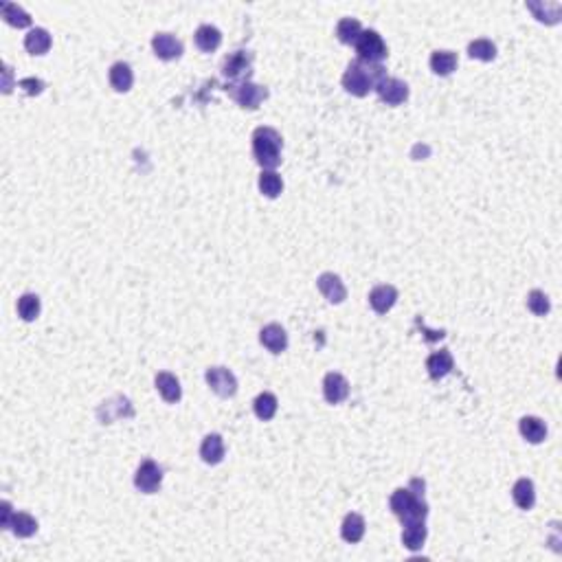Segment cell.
I'll list each match as a JSON object with an SVG mask.
<instances>
[{
  "label": "cell",
  "mask_w": 562,
  "mask_h": 562,
  "mask_svg": "<svg viewBox=\"0 0 562 562\" xmlns=\"http://www.w3.org/2000/svg\"><path fill=\"white\" fill-rule=\"evenodd\" d=\"M424 488H427V483L422 479H413L408 488H400L391 494V501H389L391 512L402 521V525L427 519L429 505H427V501H424Z\"/></svg>",
  "instance_id": "cell-1"
},
{
  "label": "cell",
  "mask_w": 562,
  "mask_h": 562,
  "mask_svg": "<svg viewBox=\"0 0 562 562\" xmlns=\"http://www.w3.org/2000/svg\"><path fill=\"white\" fill-rule=\"evenodd\" d=\"M360 34H362V27H360V22L356 18H343L337 24V38L343 44H354Z\"/></svg>",
  "instance_id": "cell-32"
},
{
  "label": "cell",
  "mask_w": 562,
  "mask_h": 562,
  "mask_svg": "<svg viewBox=\"0 0 562 562\" xmlns=\"http://www.w3.org/2000/svg\"><path fill=\"white\" fill-rule=\"evenodd\" d=\"M161 483H163V470L156 461H151V459H145L139 470H136V475H134V485H136V490H141L145 494H154L158 488H161Z\"/></svg>",
  "instance_id": "cell-5"
},
{
  "label": "cell",
  "mask_w": 562,
  "mask_h": 562,
  "mask_svg": "<svg viewBox=\"0 0 562 562\" xmlns=\"http://www.w3.org/2000/svg\"><path fill=\"white\" fill-rule=\"evenodd\" d=\"M427 369H429V376L433 378V380H442V378H446L454 369L452 354L448 352V349H439V352L431 354L427 358Z\"/></svg>",
  "instance_id": "cell-15"
},
{
  "label": "cell",
  "mask_w": 562,
  "mask_h": 562,
  "mask_svg": "<svg viewBox=\"0 0 562 562\" xmlns=\"http://www.w3.org/2000/svg\"><path fill=\"white\" fill-rule=\"evenodd\" d=\"M385 80V68L380 64H367V62H352L347 66L343 75V88L354 97H364L369 95L376 86Z\"/></svg>",
  "instance_id": "cell-2"
},
{
  "label": "cell",
  "mask_w": 562,
  "mask_h": 562,
  "mask_svg": "<svg viewBox=\"0 0 562 562\" xmlns=\"http://www.w3.org/2000/svg\"><path fill=\"white\" fill-rule=\"evenodd\" d=\"M260 191L266 195V198H277V195L283 191V180L279 174L264 170L260 176Z\"/></svg>",
  "instance_id": "cell-31"
},
{
  "label": "cell",
  "mask_w": 562,
  "mask_h": 562,
  "mask_svg": "<svg viewBox=\"0 0 562 562\" xmlns=\"http://www.w3.org/2000/svg\"><path fill=\"white\" fill-rule=\"evenodd\" d=\"M281 149H283V141L277 130L257 128L253 132V156L264 170L272 172L281 163Z\"/></svg>",
  "instance_id": "cell-3"
},
{
  "label": "cell",
  "mask_w": 562,
  "mask_h": 562,
  "mask_svg": "<svg viewBox=\"0 0 562 562\" xmlns=\"http://www.w3.org/2000/svg\"><path fill=\"white\" fill-rule=\"evenodd\" d=\"M200 457L209 466H218L224 459V439L218 433H211L200 444Z\"/></svg>",
  "instance_id": "cell-17"
},
{
  "label": "cell",
  "mask_w": 562,
  "mask_h": 562,
  "mask_svg": "<svg viewBox=\"0 0 562 562\" xmlns=\"http://www.w3.org/2000/svg\"><path fill=\"white\" fill-rule=\"evenodd\" d=\"M20 88H24L27 95H40L44 90V82L42 80H34V77H27V80H20Z\"/></svg>",
  "instance_id": "cell-36"
},
{
  "label": "cell",
  "mask_w": 562,
  "mask_h": 562,
  "mask_svg": "<svg viewBox=\"0 0 562 562\" xmlns=\"http://www.w3.org/2000/svg\"><path fill=\"white\" fill-rule=\"evenodd\" d=\"M97 415L103 424H112L117 417H132L134 411H132L128 398H114L110 402H103V406L97 411Z\"/></svg>",
  "instance_id": "cell-16"
},
{
  "label": "cell",
  "mask_w": 562,
  "mask_h": 562,
  "mask_svg": "<svg viewBox=\"0 0 562 562\" xmlns=\"http://www.w3.org/2000/svg\"><path fill=\"white\" fill-rule=\"evenodd\" d=\"M260 341L270 354H281V352H286V347H288V334H286V330L281 325L270 323L260 332Z\"/></svg>",
  "instance_id": "cell-14"
},
{
  "label": "cell",
  "mask_w": 562,
  "mask_h": 562,
  "mask_svg": "<svg viewBox=\"0 0 562 562\" xmlns=\"http://www.w3.org/2000/svg\"><path fill=\"white\" fill-rule=\"evenodd\" d=\"M251 62H253V55L246 53V51H235L231 53L229 57L224 59L222 64V75L226 80H242L244 75H249L251 71Z\"/></svg>",
  "instance_id": "cell-9"
},
{
  "label": "cell",
  "mask_w": 562,
  "mask_h": 562,
  "mask_svg": "<svg viewBox=\"0 0 562 562\" xmlns=\"http://www.w3.org/2000/svg\"><path fill=\"white\" fill-rule=\"evenodd\" d=\"M9 529H11L18 538H29V536H34L36 531H38V521L34 519L31 514L18 512V514H13L11 527H9Z\"/></svg>",
  "instance_id": "cell-28"
},
{
  "label": "cell",
  "mask_w": 562,
  "mask_h": 562,
  "mask_svg": "<svg viewBox=\"0 0 562 562\" xmlns=\"http://www.w3.org/2000/svg\"><path fill=\"white\" fill-rule=\"evenodd\" d=\"M253 408H255V415L257 417H260L262 422H268V420L275 417L277 408H279V402H277L275 396H272V393L266 391V393H260V396L255 398Z\"/></svg>",
  "instance_id": "cell-27"
},
{
  "label": "cell",
  "mask_w": 562,
  "mask_h": 562,
  "mask_svg": "<svg viewBox=\"0 0 562 562\" xmlns=\"http://www.w3.org/2000/svg\"><path fill=\"white\" fill-rule=\"evenodd\" d=\"M316 286L330 303H337L339 306V303H343L347 299V288L341 281V277L334 275V272H323V275L316 279Z\"/></svg>",
  "instance_id": "cell-10"
},
{
  "label": "cell",
  "mask_w": 562,
  "mask_h": 562,
  "mask_svg": "<svg viewBox=\"0 0 562 562\" xmlns=\"http://www.w3.org/2000/svg\"><path fill=\"white\" fill-rule=\"evenodd\" d=\"M0 508H3V510H0V512H3V516H0V525H3L5 529H9L11 527V519H13V512H11L9 501H5V503L0 505Z\"/></svg>",
  "instance_id": "cell-37"
},
{
  "label": "cell",
  "mask_w": 562,
  "mask_h": 562,
  "mask_svg": "<svg viewBox=\"0 0 562 562\" xmlns=\"http://www.w3.org/2000/svg\"><path fill=\"white\" fill-rule=\"evenodd\" d=\"M134 84V73L130 68V64L126 62H117L110 68V86L117 90V93H128Z\"/></svg>",
  "instance_id": "cell-23"
},
{
  "label": "cell",
  "mask_w": 562,
  "mask_h": 562,
  "mask_svg": "<svg viewBox=\"0 0 562 562\" xmlns=\"http://www.w3.org/2000/svg\"><path fill=\"white\" fill-rule=\"evenodd\" d=\"M18 314L24 318V321H36V318L40 316V297L38 295H31V293H27L18 299Z\"/></svg>",
  "instance_id": "cell-33"
},
{
  "label": "cell",
  "mask_w": 562,
  "mask_h": 562,
  "mask_svg": "<svg viewBox=\"0 0 562 562\" xmlns=\"http://www.w3.org/2000/svg\"><path fill=\"white\" fill-rule=\"evenodd\" d=\"M454 68H457V55H454L452 51H435L431 55V71L435 75L446 77V75H450Z\"/></svg>",
  "instance_id": "cell-26"
},
{
  "label": "cell",
  "mask_w": 562,
  "mask_h": 562,
  "mask_svg": "<svg viewBox=\"0 0 562 562\" xmlns=\"http://www.w3.org/2000/svg\"><path fill=\"white\" fill-rule=\"evenodd\" d=\"M468 55L473 59H479V62H492L496 57V47L485 38H479L475 42L468 44Z\"/></svg>",
  "instance_id": "cell-30"
},
{
  "label": "cell",
  "mask_w": 562,
  "mask_h": 562,
  "mask_svg": "<svg viewBox=\"0 0 562 562\" xmlns=\"http://www.w3.org/2000/svg\"><path fill=\"white\" fill-rule=\"evenodd\" d=\"M220 44H222L220 29L211 27V24H202L198 31H195V47H198L200 51L211 53V51H216Z\"/></svg>",
  "instance_id": "cell-25"
},
{
  "label": "cell",
  "mask_w": 562,
  "mask_h": 562,
  "mask_svg": "<svg viewBox=\"0 0 562 562\" xmlns=\"http://www.w3.org/2000/svg\"><path fill=\"white\" fill-rule=\"evenodd\" d=\"M354 44H356V53H358V59H360V62L380 64L383 59L389 55L387 44H385L383 36L378 34V31H374V29H367V31H362Z\"/></svg>",
  "instance_id": "cell-4"
},
{
  "label": "cell",
  "mask_w": 562,
  "mask_h": 562,
  "mask_svg": "<svg viewBox=\"0 0 562 562\" xmlns=\"http://www.w3.org/2000/svg\"><path fill=\"white\" fill-rule=\"evenodd\" d=\"M427 525L424 521H415V523H406L404 531H402V542L408 552H420L424 547V540H427Z\"/></svg>",
  "instance_id": "cell-19"
},
{
  "label": "cell",
  "mask_w": 562,
  "mask_h": 562,
  "mask_svg": "<svg viewBox=\"0 0 562 562\" xmlns=\"http://www.w3.org/2000/svg\"><path fill=\"white\" fill-rule=\"evenodd\" d=\"M323 396L330 404H341L349 396V383L345 380V376L330 371L323 380Z\"/></svg>",
  "instance_id": "cell-12"
},
{
  "label": "cell",
  "mask_w": 562,
  "mask_h": 562,
  "mask_svg": "<svg viewBox=\"0 0 562 562\" xmlns=\"http://www.w3.org/2000/svg\"><path fill=\"white\" fill-rule=\"evenodd\" d=\"M51 34L47 31V29H31V31L27 34L24 38V49L31 53V55H44V53H49L51 49Z\"/></svg>",
  "instance_id": "cell-20"
},
{
  "label": "cell",
  "mask_w": 562,
  "mask_h": 562,
  "mask_svg": "<svg viewBox=\"0 0 562 562\" xmlns=\"http://www.w3.org/2000/svg\"><path fill=\"white\" fill-rule=\"evenodd\" d=\"M341 536H343V540L352 542V545L362 540V536H364V519L360 514L352 512V514L345 516V521L341 525Z\"/></svg>",
  "instance_id": "cell-24"
},
{
  "label": "cell",
  "mask_w": 562,
  "mask_h": 562,
  "mask_svg": "<svg viewBox=\"0 0 562 562\" xmlns=\"http://www.w3.org/2000/svg\"><path fill=\"white\" fill-rule=\"evenodd\" d=\"M231 95L242 105V108L255 110L257 105H260L268 97V90L264 86H257V84H251V82H242V84L233 86Z\"/></svg>",
  "instance_id": "cell-7"
},
{
  "label": "cell",
  "mask_w": 562,
  "mask_h": 562,
  "mask_svg": "<svg viewBox=\"0 0 562 562\" xmlns=\"http://www.w3.org/2000/svg\"><path fill=\"white\" fill-rule=\"evenodd\" d=\"M156 389L163 396V400L170 402V404H174V402H178L182 398V389H180L178 378L174 374H170V371H161L156 376Z\"/></svg>",
  "instance_id": "cell-18"
},
{
  "label": "cell",
  "mask_w": 562,
  "mask_h": 562,
  "mask_svg": "<svg viewBox=\"0 0 562 562\" xmlns=\"http://www.w3.org/2000/svg\"><path fill=\"white\" fill-rule=\"evenodd\" d=\"M519 429H521V435L527 439L529 444H540V442H545V437H547L545 422L540 417H534V415L523 417L521 424H519Z\"/></svg>",
  "instance_id": "cell-21"
},
{
  "label": "cell",
  "mask_w": 562,
  "mask_h": 562,
  "mask_svg": "<svg viewBox=\"0 0 562 562\" xmlns=\"http://www.w3.org/2000/svg\"><path fill=\"white\" fill-rule=\"evenodd\" d=\"M376 93L387 105H400L408 99V86L402 80L396 77H385L380 84L376 86Z\"/></svg>",
  "instance_id": "cell-8"
},
{
  "label": "cell",
  "mask_w": 562,
  "mask_h": 562,
  "mask_svg": "<svg viewBox=\"0 0 562 562\" xmlns=\"http://www.w3.org/2000/svg\"><path fill=\"white\" fill-rule=\"evenodd\" d=\"M0 11H3V18L7 24L11 27H16V29H27L29 24H31V16L18 5H13V3H3L0 5Z\"/></svg>",
  "instance_id": "cell-29"
},
{
  "label": "cell",
  "mask_w": 562,
  "mask_h": 562,
  "mask_svg": "<svg viewBox=\"0 0 562 562\" xmlns=\"http://www.w3.org/2000/svg\"><path fill=\"white\" fill-rule=\"evenodd\" d=\"M396 301H398V290L389 283L376 286L369 293V303L378 314H387L393 306H396Z\"/></svg>",
  "instance_id": "cell-13"
},
{
  "label": "cell",
  "mask_w": 562,
  "mask_h": 562,
  "mask_svg": "<svg viewBox=\"0 0 562 562\" xmlns=\"http://www.w3.org/2000/svg\"><path fill=\"white\" fill-rule=\"evenodd\" d=\"M556 5H542V3H527V9L529 11H534V16H536V20H540V22H547V24H556L558 20H554L552 16H549V9H554Z\"/></svg>",
  "instance_id": "cell-35"
},
{
  "label": "cell",
  "mask_w": 562,
  "mask_h": 562,
  "mask_svg": "<svg viewBox=\"0 0 562 562\" xmlns=\"http://www.w3.org/2000/svg\"><path fill=\"white\" fill-rule=\"evenodd\" d=\"M151 49L165 62H172V59H178L182 55V42L176 40L172 34H156L151 38Z\"/></svg>",
  "instance_id": "cell-11"
},
{
  "label": "cell",
  "mask_w": 562,
  "mask_h": 562,
  "mask_svg": "<svg viewBox=\"0 0 562 562\" xmlns=\"http://www.w3.org/2000/svg\"><path fill=\"white\" fill-rule=\"evenodd\" d=\"M205 378H207V385L211 387V391L218 393L220 398L235 396L237 380H235V376L229 369H224V367H211V369H207V376Z\"/></svg>",
  "instance_id": "cell-6"
},
{
  "label": "cell",
  "mask_w": 562,
  "mask_h": 562,
  "mask_svg": "<svg viewBox=\"0 0 562 562\" xmlns=\"http://www.w3.org/2000/svg\"><path fill=\"white\" fill-rule=\"evenodd\" d=\"M527 308H529V312H534L536 316H545V314H549L552 303H549V299H547V295L542 290H531L527 295Z\"/></svg>",
  "instance_id": "cell-34"
},
{
  "label": "cell",
  "mask_w": 562,
  "mask_h": 562,
  "mask_svg": "<svg viewBox=\"0 0 562 562\" xmlns=\"http://www.w3.org/2000/svg\"><path fill=\"white\" fill-rule=\"evenodd\" d=\"M512 498L514 503L521 510H531L536 503V492H534V483L529 479H519L512 488Z\"/></svg>",
  "instance_id": "cell-22"
}]
</instances>
